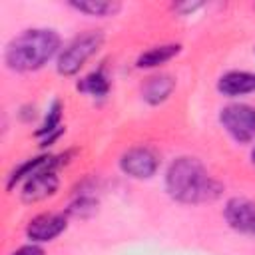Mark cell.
<instances>
[{
	"label": "cell",
	"instance_id": "6da1fadb",
	"mask_svg": "<svg viewBox=\"0 0 255 255\" xmlns=\"http://www.w3.org/2000/svg\"><path fill=\"white\" fill-rule=\"evenodd\" d=\"M163 185L165 193L183 205L209 203L223 193V185L207 171L201 159L191 155H179L167 165Z\"/></svg>",
	"mask_w": 255,
	"mask_h": 255
},
{
	"label": "cell",
	"instance_id": "7a4b0ae2",
	"mask_svg": "<svg viewBox=\"0 0 255 255\" xmlns=\"http://www.w3.org/2000/svg\"><path fill=\"white\" fill-rule=\"evenodd\" d=\"M62 38L54 28H28L14 36L4 48V64L8 70L28 74L42 70L50 60L58 58Z\"/></svg>",
	"mask_w": 255,
	"mask_h": 255
},
{
	"label": "cell",
	"instance_id": "3957f363",
	"mask_svg": "<svg viewBox=\"0 0 255 255\" xmlns=\"http://www.w3.org/2000/svg\"><path fill=\"white\" fill-rule=\"evenodd\" d=\"M104 40L106 36L102 30H88L74 36L58 54L56 72L64 78L76 76L86 66V62L100 52V48L104 46Z\"/></svg>",
	"mask_w": 255,
	"mask_h": 255
},
{
	"label": "cell",
	"instance_id": "277c9868",
	"mask_svg": "<svg viewBox=\"0 0 255 255\" xmlns=\"http://www.w3.org/2000/svg\"><path fill=\"white\" fill-rule=\"evenodd\" d=\"M217 120L235 143L245 145L255 141V106L245 102H231L219 110Z\"/></svg>",
	"mask_w": 255,
	"mask_h": 255
},
{
	"label": "cell",
	"instance_id": "5b68a950",
	"mask_svg": "<svg viewBox=\"0 0 255 255\" xmlns=\"http://www.w3.org/2000/svg\"><path fill=\"white\" fill-rule=\"evenodd\" d=\"M118 165L128 177L151 179L159 169V155L147 145H133L120 155Z\"/></svg>",
	"mask_w": 255,
	"mask_h": 255
},
{
	"label": "cell",
	"instance_id": "8992f818",
	"mask_svg": "<svg viewBox=\"0 0 255 255\" xmlns=\"http://www.w3.org/2000/svg\"><path fill=\"white\" fill-rule=\"evenodd\" d=\"M68 229V215L56 211H44L34 215L26 225V239L30 243H50Z\"/></svg>",
	"mask_w": 255,
	"mask_h": 255
},
{
	"label": "cell",
	"instance_id": "52a82bcc",
	"mask_svg": "<svg viewBox=\"0 0 255 255\" xmlns=\"http://www.w3.org/2000/svg\"><path fill=\"white\" fill-rule=\"evenodd\" d=\"M68 159H70V151L58 153V155L56 153H40L36 157H28V159H24L22 163H18L8 173V177H6V189L12 191L18 183H24L30 175H34V173H38V171H42L46 167H62V165L68 163Z\"/></svg>",
	"mask_w": 255,
	"mask_h": 255
},
{
	"label": "cell",
	"instance_id": "ba28073f",
	"mask_svg": "<svg viewBox=\"0 0 255 255\" xmlns=\"http://www.w3.org/2000/svg\"><path fill=\"white\" fill-rule=\"evenodd\" d=\"M58 169L60 167H46V169L30 175L22 183V191H20L22 201L24 203H38V201H44V199L56 195V191L60 187Z\"/></svg>",
	"mask_w": 255,
	"mask_h": 255
},
{
	"label": "cell",
	"instance_id": "9c48e42d",
	"mask_svg": "<svg viewBox=\"0 0 255 255\" xmlns=\"http://www.w3.org/2000/svg\"><path fill=\"white\" fill-rule=\"evenodd\" d=\"M225 223L243 235H255V201L247 197H229L223 205Z\"/></svg>",
	"mask_w": 255,
	"mask_h": 255
},
{
	"label": "cell",
	"instance_id": "30bf717a",
	"mask_svg": "<svg viewBox=\"0 0 255 255\" xmlns=\"http://www.w3.org/2000/svg\"><path fill=\"white\" fill-rule=\"evenodd\" d=\"M215 88L225 98H243V96L255 94V72L229 70L219 76Z\"/></svg>",
	"mask_w": 255,
	"mask_h": 255
},
{
	"label": "cell",
	"instance_id": "8fae6325",
	"mask_svg": "<svg viewBox=\"0 0 255 255\" xmlns=\"http://www.w3.org/2000/svg\"><path fill=\"white\" fill-rule=\"evenodd\" d=\"M62 116H64V104H62V100L54 98L52 104L48 106L46 114H44L42 124H40L38 129L34 131V135L40 139V147H42V149L50 147V145L66 131V128L62 126Z\"/></svg>",
	"mask_w": 255,
	"mask_h": 255
},
{
	"label": "cell",
	"instance_id": "7c38bea8",
	"mask_svg": "<svg viewBox=\"0 0 255 255\" xmlns=\"http://www.w3.org/2000/svg\"><path fill=\"white\" fill-rule=\"evenodd\" d=\"M173 90H175V78L171 74H153L143 80L139 94L147 106H159L169 100Z\"/></svg>",
	"mask_w": 255,
	"mask_h": 255
},
{
	"label": "cell",
	"instance_id": "4fadbf2b",
	"mask_svg": "<svg viewBox=\"0 0 255 255\" xmlns=\"http://www.w3.org/2000/svg\"><path fill=\"white\" fill-rule=\"evenodd\" d=\"M179 52H181V44H175V42L151 46V48L143 50V52L135 58V68H139V70H153V68H159V66L167 64L169 60H173Z\"/></svg>",
	"mask_w": 255,
	"mask_h": 255
},
{
	"label": "cell",
	"instance_id": "5bb4252c",
	"mask_svg": "<svg viewBox=\"0 0 255 255\" xmlns=\"http://www.w3.org/2000/svg\"><path fill=\"white\" fill-rule=\"evenodd\" d=\"M110 88H112V80H110V74L106 70V66H98L96 70H92L90 74H86L78 84H76V90L94 98V100H104L108 94H110Z\"/></svg>",
	"mask_w": 255,
	"mask_h": 255
},
{
	"label": "cell",
	"instance_id": "9a60e30c",
	"mask_svg": "<svg viewBox=\"0 0 255 255\" xmlns=\"http://www.w3.org/2000/svg\"><path fill=\"white\" fill-rule=\"evenodd\" d=\"M68 6L92 18H110L122 10V4L116 0H72L68 2Z\"/></svg>",
	"mask_w": 255,
	"mask_h": 255
},
{
	"label": "cell",
	"instance_id": "2e32d148",
	"mask_svg": "<svg viewBox=\"0 0 255 255\" xmlns=\"http://www.w3.org/2000/svg\"><path fill=\"white\" fill-rule=\"evenodd\" d=\"M96 211H98V199L84 193V195L76 197V199L68 205L66 215H68V217H76V219H88V217H92Z\"/></svg>",
	"mask_w": 255,
	"mask_h": 255
},
{
	"label": "cell",
	"instance_id": "e0dca14e",
	"mask_svg": "<svg viewBox=\"0 0 255 255\" xmlns=\"http://www.w3.org/2000/svg\"><path fill=\"white\" fill-rule=\"evenodd\" d=\"M10 255H46V251H44L42 245H38V243H26V245L14 249Z\"/></svg>",
	"mask_w": 255,
	"mask_h": 255
},
{
	"label": "cell",
	"instance_id": "ac0fdd59",
	"mask_svg": "<svg viewBox=\"0 0 255 255\" xmlns=\"http://www.w3.org/2000/svg\"><path fill=\"white\" fill-rule=\"evenodd\" d=\"M201 6H203V2H181V4H173V10L181 16H187V14H193Z\"/></svg>",
	"mask_w": 255,
	"mask_h": 255
},
{
	"label": "cell",
	"instance_id": "d6986e66",
	"mask_svg": "<svg viewBox=\"0 0 255 255\" xmlns=\"http://www.w3.org/2000/svg\"><path fill=\"white\" fill-rule=\"evenodd\" d=\"M251 163L255 165V145H253V149H251Z\"/></svg>",
	"mask_w": 255,
	"mask_h": 255
},
{
	"label": "cell",
	"instance_id": "ffe728a7",
	"mask_svg": "<svg viewBox=\"0 0 255 255\" xmlns=\"http://www.w3.org/2000/svg\"><path fill=\"white\" fill-rule=\"evenodd\" d=\"M253 52H255V46H253Z\"/></svg>",
	"mask_w": 255,
	"mask_h": 255
}]
</instances>
